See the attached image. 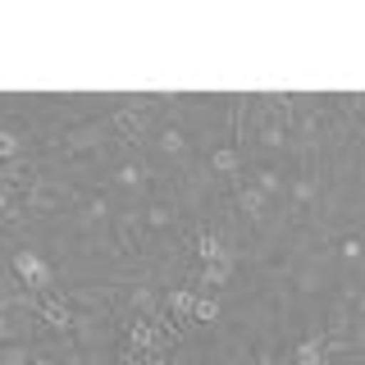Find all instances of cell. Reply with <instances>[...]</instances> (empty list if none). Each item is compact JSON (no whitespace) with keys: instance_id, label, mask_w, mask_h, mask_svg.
Here are the masks:
<instances>
[{"instance_id":"3","label":"cell","mask_w":365,"mask_h":365,"mask_svg":"<svg viewBox=\"0 0 365 365\" xmlns=\"http://www.w3.org/2000/svg\"><path fill=\"white\" fill-rule=\"evenodd\" d=\"M28 137H23L19 128H0V165H5V160H23L28 155Z\"/></svg>"},{"instance_id":"2","label":"cell","mask_w":365,"mask_h":365,"mask_svg":"<svg viewBox=\"0 0 365 365\" xmlns=\"http://www.w3.org/2000/svg\"><path fill=\"white\" fill-rule=\"evenodd\" d=\"M220 319H224L220 292H197V302H192V324H220Z\"/></svg>"},{"instance_id":"1","label":"cell","mask_w":365,"mask_h":365,"mask_svg":"<svg viewBox=\"0 0 365 365\" xmlns=\"http://www.w3.org/2000/svg\"><path fill=\"white\" fill-rule=\"evenodd\" d=\"M9 269H14V279H19L28 292L55 288V265H51V256H46L41 247H32V242H19L14 251H9Z\"/></svg>"},{"instance_id":"4","label":"cell","mask_w":365,"mask_h":365,"mask_svg":"<svg viewBox=\"0 0 365 365\" xmlns=\"http://www.w3.org/2000/svg\"><path fill=\"white\" fill-rule=\"evenodd\" d=\"M334 251L342 256V265H347V269H356V265H361V237H356V233H342Z\"/></svg>"}]
</instances>
